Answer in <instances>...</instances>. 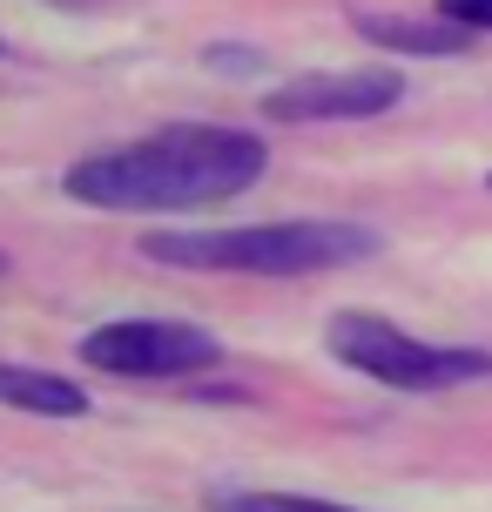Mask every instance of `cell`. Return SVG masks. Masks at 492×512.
I'll use <instances>...</instances> for the list:
<instances>
[{
  "label": "cell",
  "instance_id": "obj_1",
  "mask_svg": "<svg viewBox=\"0 0 492 512\" xmlns=\"http://www.w3.org/2000/svg\"><path fill=\"white\" fill-rule=\"evenodd\" d=\"M270 149L250 128L223 122H169L156 135H135L122 149H95L68 162V203L108 209V216H176V209H216L257 189Z\"/></svg>",
  "mask_w": 492,
  "mask_h": 512
},
{
  "label": "cell",
  "instance_id": "obj_2",
  "mask_svg": "<svg viewBox=\"0 0 492 512\" xmlns=\"http://www.w3.org/2000/svg\"><path fill=\"white\" fill-rule=\"evenodd\" d=\"M378 250L364 223H236V230H162L142 236V256L176 270H230V277H317Z\"/></svg>",
  "mask_w": 492,
  "mask_h": 512
},
{
  "label": "cell",
  "instance_id": "obj_3",
  "mask_svg": "<svg viewBox=\"0 0 492 512\" xmlns=\"http://www.w3.org/2000/svg\"><path fill=\"white\" fill-rule=\"evenodd\" d=\"M324 344H331L337 364H351L358 378L391 384V391H459L472 378H492V351L412 337V331H398L391 317H371V310H337Z\"/></svg>",
  "mask_w": 492,
  "mask_h": 512
},
{
  "label": "cell",
  "instance_id": "obj_4",
  "mask_svg": "<svg viewBox=\"0 0 492 512\" xmlns=\"http://www.w3.org/2000/svg\"><path fill=\"white\" fill-rule=\"evenodd\" d=\"M223 358V344L189 317H115L81 337V364L102 378H196Z\"/></svg>",
  "mask_w": 492,
  "mask_h": 512
},
{
  "label": "cell",
  "instance_id": "obj_5",
  "mask_svg": "<svg viewBox=\"0 0 492 512\" xmlns=\"http://www.w3.org/2000/svg\"><path fill=\"white\" fill-rule=\"evenodd\" d=\"M405 95V75L398 68H324V75H297L284 88L263 95V122H371L385 115L391 102Z\"/></svg>",
  "mask_w": 492,
  "mask_h": 512
},
{
  "label": "cell",
  "instance_id": "obj_6",
  "mask_svg": "<svg viewBox=\"0 0 492 512\" xmlns=\"http://www.w3.org/2000/svg\"><path fill=\"white\" fill-rule=\"evenodd\" d=\"M351 34H364L371 48L385 54H418V61H432V54H466L472 48V27H459L452 14H364L351 7Z\"/></svg>",
  "mask_w": 492,
  "mask_h": 512
},
{
  "label": "cell",
  "instance_id": "obj_7",
  "mask_svg": "<svg viewBox=\"0 0 492 512\" xmlns=\"http://www.w3.org/2000/svg\"><path fill=\"white\" fill-rule=\"evenodd\" d=\"M0 405L34 411V418H81L88 411V391L61 371H34V364H7L0 358Z\"/></svg>",
  "mask_w": 492,
  "mask_h": 512
},
{
  "label": "cell",
  "instance_id": "obj_8",
  "mask_svg": "<svg viewBox=\"0 0 492 512\" xmlns=\"http://www.w3.org/2000/svg\"><path fill=\"white\" fill-rule=\"evenodd\" d=\"M209 512H358V506L311 499V492H216Z\"/></svg>",
  "mask_w": 492,
  "mask_h": 512
},
{
  "label": "cell",
  "instance_id": "obj_9",
  "mask_svg": "<svg viewBox=\"0 0 492 512\" xmlns=\"http://www.w3.org/2000/svg\"><path fill=\"white\" fill-rule=\"evenodd\" d=\"M439 14H452V21L472 27V34H492V0H445Z\"/></svg>",
  "mask_w": 492,
  "mask_h": 512
},
{
  "label": "cell",
  "instance_id": "obj_10",
  "mask_svg": "<svg viewBox=\"0 0 492 512\" xmlns=\"http://www.w3.org/2000/svg\"><path fill=\"white\" fill-rule=\"evenodd\" d=\"M203 61H216L223 75H243V68H263L257 54H243V48H203Z\"/></svg>",
  "mask_w": 492,
  "mask_h": 512
},
{
  "label": "cell",
  "instance_id": "obj_11",
  "mask_svg": "<svg viewBox=\"0 0 492 512\" xmlns=\"http://www.w3.org/2000/svg\"><path fill=\"white\" fill-rule=\"evenodd\" d=\"M54 7H88V0H54Z\"/></svg>",
  "mask_w": 492,
  "mask_h": 512
},
{
  "label": "cell",
  "instance_id": "obj_12",
  "mask_svg": "<svg viewBox=\"0 0 492 512\" xmlns=\"http://www.w3.org/2000/svg\"><path fill=\"white\" fill-rule=\"evenodd\" d=\"M0 277H7V256H0Z\"/></svg>",
  "mask_w": 492,
  "mask_h": 512
}]
</instances>
